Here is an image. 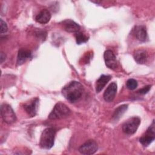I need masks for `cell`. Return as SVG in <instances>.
<instances>
[{"label": "cell", "instance_id": "6da1fadb", "mask_svg": "<svg viewBox=\"0 0 155 155\" xmlns=\"http://www.w3.org/2000/svg\"><path fill=\"white\" fill-rule=\"evenodd\" d=\"M83 91V85L80 82L74 81L70 82L63 87L62 94L67 101L73 103L81 97Z\"/></svg>", "mask_w": 155, "mask_h": 155}, {"label": "cell", "instance_id": "7a4b0ae2", "mask_svg": "<svg viewBox=\"0 0 155 155\" xmlns=\"http://www.w3.org/2000/svg\"><path fill=\"white\" fill-rule=\"evenodd\" d=\"M56 130L49 127L45 128L42 133L40 137L39 145L42 148L48 150L54 145Z\"/></svg>", "mask_w": 155, "mask_h": 155}, {"label": "cell", "instance_id": "3957f363", "mask_svg": "<svg viewBox=\"0 0 155 155\" xmlns=\"http://www.w3.org/2000/svg\"><path fill=\"white\" fill-rule=\"evenodd\" d=\"M71 113L70 108L62 102L57 103L48 115L50 119H61L67 117Z\"/></svg>", "mask_w": 155, "mask_h": 155}, {"label": "cell", "instance_id": "277c9868", "mask_svg": "<svg viewBox=\"0 0 155 155\" xmlns=\"http://www.w3.org/2000/svg\"><path fill=\"white\" fill-rule=\"evenodd\" d=\"M140 123V119L138 117H132L124 123L122 127V131L127 134H133L137 130Z\"/></svg>", "mask_w": 155, "mask_h": 155}, {"label": "cell", "instance_id": "5b68a950", "mask_svg": "<svg viewBox=\"0 0 155 155\" xmlns=\"http://www.w3.org/2000/svg\"><path fill=\"white\" fill-rule=\"evenodd\" d=\"M1 114L4 122L12 124L16 120V114L12 108L8 104H2L1 107Z\"/></svg>", "mask_w": 155, "mask_h": 155}, {"label": "cell", "instance_id": "8992f818", "mask_svg": "<svg viewBox=\"0 0 155 155\" xmlns=\"http://www.w3.org/2000/svg\"><path fill=\"white\" fill-rule=\"evenodd\" d=\"M155 139V124L153 121L145 133L140 137L139 142L144 147L148 146Z\"/></svg>", "mask_w": 155, "mask_h": 155}, {"label": "cell", "instance_id": "52a82bcc", "mask_svg": "<svg viewBox=\"0 0 155 155\" xmlns=\"http://www.w3.org/2000/svg\"><path fill=\"white\" fill-rule=\"evenodd\" d=\"M97 142L93 139H90L83 143L79 148V151L81 154L90 155L95 153L97 150Z\"/></svg>", "mask_w": 155, "mask_h": 155}, {"label": "cell", "instance_id": "ba28073f", "mask_svg": "<svg viewBox=\"0 0 155 155\" xmlns=\"http://www.w3.org/2000/svg\"><path fill=\"white\" fill-rule=\"evenodd\" d=\"M104 58L105 65L110 69L114 70L117 66L116 58L113 52L110 50H107L104 52Z\"/></svg>", "mask_w": 155, "mask_h": 155}, {"label": "cell", "instance_id": "9c48e42d", "mask_svg": "<svg viewBox=\"0 0 155 155\" xmlns=\"http://www.w3.org/2000/svg\"><path fill=\"white\" fill-rule=\"evenodd\" d=\"M39 104V99L38 97L33 99L29 103L24 105V108L27 113L31 117L35 116L38 111Z\"/></svg>", "mask_w": 155, "mask_h": 155}, {"label": "cell", "instance_id": "30bf717a", "mask_svg": "<svg viewBox=\"0 0 155 155\" xmlns=\"http://www.w3.org/2000/svg\"><path fill=\"white\" fill-rule=\"evenodd\" d=\"M117 92V84L115 82H111L105 90L103 97L106 102H111L115 97Z\"/></svg>", "mask_w": 155, "mask_h": 155}, {"label": "cell", "instance_id": "8fae6325", "mask_svg": "<svg viewBox=\"0 0 155 155\" xmlns=\"http://www.w3.org/2000/svg\"><path fill=\"white\" fill-rule=\"evenodd\" d=\"M64 30L68 33H77L79 31L80 26L74 21L71 19H67L63 22Z\"/></svg>", "mask_w": 155, "mask_h": 155}, {"label": "cell", "instance_id": "7c38bea8", "mask_svg": "<svg viewBox=\"0 0 155 155\" xmlns=\"http://www.w3.org/2000/svg\"><path fill=\"white\" fill-rule=\"evenodd\" d=\"M51 19V13L47 9L42 10L36 16L35 20L40 24H46L49 22Z\"/></svg>", "mask_w": 155, "mask_h": 155}, {"label": "cell", "instance_id": "4fadbf2b", "mask_svg": "<svg viewBox=\"0 0 155 155\" xmlns=\"http://www.w3.org/2000/svg\"><path fill=\"white\" fill-rule=\"evenodd\" d=\"M133 33L135 37L140 41H145L147 38L146 28L143 25L135 27V28L133 29Z\"/></svg>", "mask_w": 155, "mask_h": 155}, {"label": "cell", "instance_id": "5bb4252c", "mask_svg": "<svg viewBox=\"0 0 155 155\" xmlns=\"http://www.w3.org/2000/svg\"><path fill=\"white\" fill-rule=\"evenodd\" d=\"M31 51L28 50L21 48L19 50L17 56V64L18 65H22L27 59L31 57Z\"/></svg>", "mask_w": 155, "mask_h": 155}, {"label": "cell", "instance_id": "9a60e30c", "mask_svg": "<svg viewBox=\"0 0 155 155\" xmlns=\"http://www.w3.org/2000/svg\"><path fill=\"white\" fill-rule=\"evenodd\" d=\"M111 77L110 75H104L102 74L100 76V78L97 80L96 84V91L97 93L100 92L104 87L106 85V84L110 81Z\"/></svg>", "mask_w": 155, "mask_h": 155}, {"label": "cell", "instance_id": "2e32d148", "mask_svg": "<svg viewBox=\"0 0 155 155\" xmlns=\"http://www.w3.org/2000/svg\"><path fill=\"white\" fill-rule=\"evenodd\" d=\"M134 60L140 64H144L147 59V54L146 51L142 49H139L134 51L133 54Z\"/></svg>", "mask_w": 155, "mask_h": 155}, {"label": "cell", "instance_id": "e0dca14e", "mask_svg": "<svg viewBox=\"0 0 155 155\" xmlns=\"http://www.w3.org/2000/svg\"><path fill=\"white\" fill-rule=\"evenodd\" d=\"M128 108V105L124 104L120 106H119L114 111V113L113 114V118L115 120H117L122 117V116L124 114V113L126 111V110Z\"/></svg>", "mask_w": 155, "mask_h": 155}, {"label": "cell", "instance_id": "ac0fdd59", "mask_svg": "<svg viewBox=\"0 0 155 155\" xmlns=\"http://www.w3.org/2000/svg\"><path fill=\"white\" fill-rule=\"evenodd\" d=\"M75 38L76 43L78 44H81L86 42L88 40V37L84 34L82 32L78 31L75 33Z\"/></svg>", "mask_w": 155, "mask_h": 155}, {"label": "cell", "instance_id": "d6986e66", "mask_svg": "<svg viewBox=\"0 0 155 155\" xmlns=\"http://www.w3.org/2000/svg\"><path fill=\"white\" fill-rule=\"evenodd\" d=\"M126 86L129 90H133L137 87V82L134 79H129L126 82Z\"/></svg>", "mask_w": 155, "mask_h": 155}, {"label": "cell", "instance_id": "ffe728a7", "mask_svg": "<svg viewBox=\"0 0 155 155\" xmlns=\"http://www.w3.org/2000/svg\"><path fill=\"white\" fill-rule=\"evenodd\" d=\"M0 26H1V33H4L7 31L8 27L7 24L2 19L0 20Z\"/></svg>", "mask_w": 155, "mask_h": 155}, {"label": "cell", "instance_id": "44dd1931", "mask_svg": "<svg viewBox=\"0 0 155 155\" xmlns=\"http://www.w3.org/2000/svg\"><path fill=\"white\" fill-rule=\"evenodd\" d=\"M150 88H151V85H146V86L143 87V88H142L141 89L137 91V92L139 94H147L150 91Z\"/></svg>", "mask_w": 155, "mask_h": 155}, {"label": "cell", "instance_id": "7402d4cb", "mask_svg": "<svg viewBox=\"0 0 155 155\" xmlns=\"http://www.w3.org/2000/svg\"><path fill=\"white\" fill-rule=\"evenodd\" d=\"M0 59H1V63H2L3 61L5 59V54L3 52H1V56H0Z\"/></svg>", "mask_w": 155, "mask_h": 155}]
</instances>
